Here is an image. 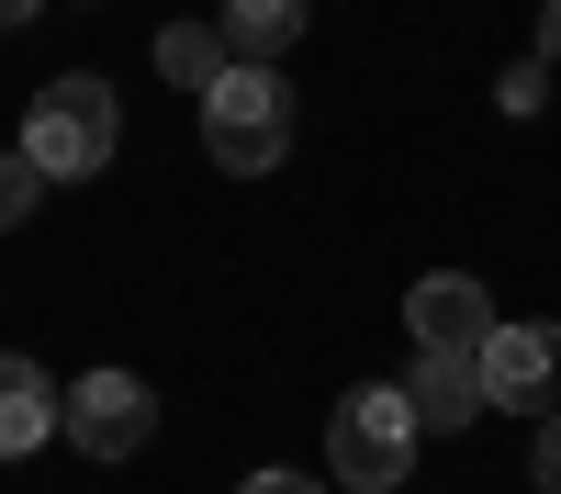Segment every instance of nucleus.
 Returning a JSON list of instances; mask_svg holds the SVG:
<instances>
[{"label":"nucleus","instance_id":"1","mask_svg":"<svg viewBox=\"0 0 561 494\" xmlns=\"http://www.w3.org/2000/svg\"><path fill=\"white\" fill-rule=\"evenodd\" d=\"M415 393L404 382H348L337 416H325V483H359V494H404L415 483Z\"/></svg>","mask_w":561,"mask_h":494},{"label":"nucleus","instance_id":"2","mask_svg":"<svg viewBox=\"0 0 561 494\" xmlns=\"http://www.w3.org/2000/svg\"><path fill=\"white\" fill-rule=\"evenodd\" d=\"M113 147H124V102H113V79L68 68V79H45L34 102H23V158H34L45 180H102Z\"/></svg>","mask_w":561,"mask_h":494},{"label":"nucleus","instance_id":"3","mask_svg":"<svg viewBox=\"0 0 561 494\" xmlns=\"http://www.w3.org/2000/svg\"><path fill=\"white\" fill-rule=\"evenodd\" d=\"M203 147H214L225 180H270L293 158V79L280 68H225L203 90Z\"/></svg>","mask_w":561,"mask_h":494},{"label":"nucleus","instance_id":"4","mask_svg":"<svg viewBox=\"0 0 561 494\" xmlns=\"http://www.w3.org/2000/svg\"><path fill=\"white\" fill-rule=\"evenodd\" d=\"M68 449H90V461H135V449L158 438V393L135 382V371H79L68 382Z\"/></svg>","mask_w":561,"mask_h":494},{"label":"nucleus","instance_id":"5","mask_svg":"<svg viewBox=\"0 0 561 494\" xmlns=\"http://www.w3.org/2000/svg\"><path fill=\"white\" fill-rule=\"evenodd\" d=\"M483 382H494V416H561V326H539V314H517V326L483 337Z\"/></svg>","mask_w":561,"mask_h":494},{"label":"nucleus","instance_id":"6","mask_svg":"<svg viewBox=\"0 0 561 494\" xmlns=\"http://www.w3.org/2000/svg\"><path fill=\"white\" fill-rule=\"evenodd\" d=\"M404 326H415V359H438V348H483V337H494V292L472 282V269H427V282L404 292Z\"/></svg>","mask_w":561,"mask_h":494},{"label":"nucleus","instance_id":"7","mask_svg":"<svg viewBox=\"0 0 561 494\" xmlns=\"http://www.w3.org/2000/svg\"><path fill=\"white\" fill-rule=\"evenodd\" d=\"M57 427H68V382H45L34 359L0 348V461H34Z\"/></svg>","mask_w":561,"mask_h":494},{"label":"nucleus","instance_id":"8","mask_svg":"<svg viewBox=\"0 0 561 494\" xmlns=\"http://www.w3.org/2000/svg\"><path fill=\"white\" fill-rule=\"evenodd\" d=\"M415 427L427 438H449V427H472L483 404H494V382H483V348H438V359H415Z\"/></svg>","mask_w":561,"mask_h":494},{"label":"nucleus","instance_id":"9","mask_svg":"<svg viewBox=\"0 0 561 494\" xmlns=\"http://www.w3.org/2000/svg\"><path fill=\"white\" fill-rule=\"evenodd\" d=\"M304 34H314V0H225V45H237V68H280Z\"/></svg>","mask_w":561,"mask_h":494},{"label":"nucleus","instance_id":"10","mask_svg":"<svg viewBox=\"0 0 561 494\" xmlns=\"http://www.w3.org/2000/svg\"><path fill=\"white\" fill-rule=\"evenodd\" d=\"M225 68H237V45H225V23H169V34H158V79H180L192 102H203V90H214Z\"/></svg>","mask_w":561,"mask_h":494},{"label":"nucleus","instance_id":"11","mask_svg":"<svg viewBox=\"0 0 561 494\" xmlns=\"http://www.w3.org/2000/svg\"><path fill=\"white\" fill-rule=\"evenodd\" d=\"M34 203H45V169H34V158L12 147V158H0V237H12V225H23Z\"/></svg>","mask_w":561,"mask_h":494},{"label":"nucleus","instance_id":"12","mask_svg":"<svg viewBox=\"0 0 561 494\" xmlns=\"http://www.w3.org/2000/svg\"><path fill=\"white\" fill-rule=\"evenodd\" d=\"M539 90H550V57H517L505 68V113H539Z\"/></svg>","mask_w":561,"mask_h":494},{"label":"nucleus","instance_id":"13","mask_svg":"<svg viewBox=\"0 0 561 494\" xmlns=\"http://www.w3.org/2000/svg\"><path fill=\"white\" fill-rule=\"evenodd\" d=\"M237 494H325V483H314V472H248Z\"/></svg>","mask_w":561,"mask_h":494},{"label":"nucleus","instance_id":"14","mask_svg":"<svg viewBox=\"0 0 561 494\" xmlns=\"http://www.w3.org/2000/svg\"><path fill=\"white\" fill-rule=\"evenodd\" d=\"M539 494H561V416L539 427Z\"/></svg>","mask_w":561,"mask_h":494},{"label":"nucleus","instance_id":"15","mask_svg":"<svg viewBox=\"0 0 561 494\" xmlns=\"http://www.w3.org/2000/svg\"><path fill=\"white\" fill-rule=\"evenodd\" d=\"M34 12H45V0H0V34H23V23H34Z\"/></svg>","mask_w":561,"mask_h":494},{"label":"nucleus","instance_id":"16","mask_svg":"<svg viewBox=\"0 0 561 494\" xmlns=\"http://www.w3.org/2000/svg\"><path fill=\"white\" fill-rule=\"evenodd\" d=\"M539 57H561V0H550V12H539Z\"/></svg>","mask_w":561,"mask_h":494}]
</instances>
